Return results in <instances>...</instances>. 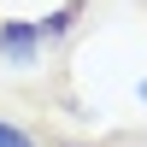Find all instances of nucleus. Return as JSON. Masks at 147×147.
Returning <instances> with one entry per match:
<instances>
[{"label":"nucleus","mask_w":147,"mask_h":147,"mask_svg":"<svg viewBox=\"0 0 147 147\" xmlns=\"http://www.w3.org/2000/svg\"><path fill=\"white\" fill-rule=\"evenodd\" d=\"M41 53V24H24V18H0V59L6 65H35Z\"/></svg>","instance_id":"f257e3e1"},{"label":"nucleus","mask_w":147,"mask_h":147,"mask_svg":"<svg viewBox=\"0 0 147 147\" xmlns=\"http://www.w3.org/2000/svg\"><path fill=\"white\" fill-rule=\"evenodd\" d=\"M141 100H147V82H141Z\"/></svg>","instance_id":"20e7f679"},{"label":"nucleus","mask_w":147,"mask_h":147,"mask_svg":"<svg viewBox=\"0 0 147 147\" xmlns=\"http://www.w3.org/2000/svg\"><path fill=\"white\" fill-rule=\"evenodd\" d=\"M77 18H82V0H65L59 12H47V18H41V41H59V35H65Z\"/></svg>","instance_id":"f03ea898"},{"label":"nucleus","mask_w":147,"mask_h":147,"mask_svg":"<svg viewBox=\"0 0 147 147\" xmlns=\"http://www.w3.org/2000/svg\"><path fill=\"white\" fill-rule=\"evenodd\" d=\"M0 147H35V141H30V136H24V129H18V124H0Z\"/></svg>","instance_id":"7ed1b4c3"}]
</instances>
